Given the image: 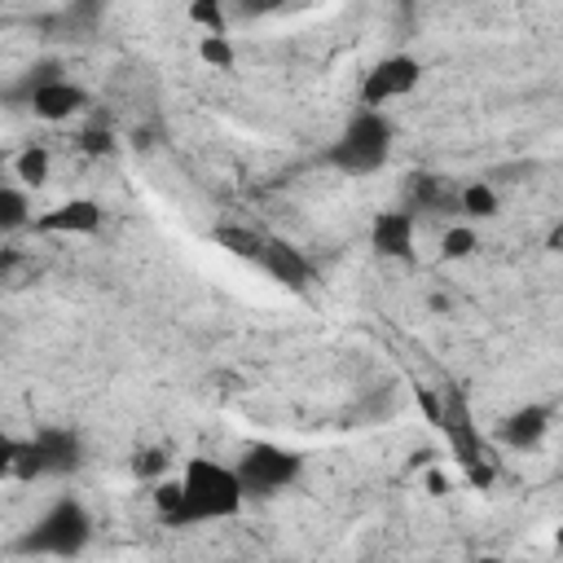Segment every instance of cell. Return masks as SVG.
Returning <instances> with one entry per match:
<instances>
[{"mask_svg": "<svg viewBox=\"0 0 563 563\" xmlns=\"http://www.w3.org/2000/svg\"><path fill=\"white\" fill-rule=\"evenodd\" d=\"M154 501L167 528H198V523L233 519L246 506V493L233 466L211 462V457H189L176 479L158 484Z\"/></svg>", "mask_w": 563, "mask_h": 563, "instance_id": "1", "label": "cell"}, {"mask_svg": "<svg viewBox=\"0 0 563 563\" xmlns=\"http://www.w3.org/2000/svg\"><path fill=\"white\" fill-rule=\"evenodd\" d=\"M391 119L383 110H356L343 132L321 150V163H330L343 176H374L391 154Z\"/></svg>", "mask_w": 563, "mask_h": 563, "instance_id": "2", "label": "cell"}, {"mask_svg": "<svg viewBox=\"0 0 563 563\" xmlns=\"http://www.w3.org/2000/svg\"><path fill=\"white\" fill-rule=\"evenodd\" d=\"M84 466V440L70 427H40L31 440H4V471L18 479L70 475Z\"/></svg>", "mask_w": 563, "mask_h": 563, "instance_id": "3", "label": "cell"}, {"mask_svg": "<svg viewBox=\"0 0 563 563\" xmlns=\"http://www.w3.org/2000/svg\"><path fill=\"white\" fill-rule=\"evenodd\" d=\"M92 541V515L79 497H57L18 541V554H48V559H75Z\"/></svg>", "mask_w": 563, "mask_h": 563, "instance_id": "4", "label": "cell"}, {"mask_svg": "<svg viewBox=\"0 0 563 563\" xmlns=\"http://www.w3.org/2000/svg\"><path fill=\"white\" fill-rule=\"evenodd\" d=\"M233 471H238L246 497H277V493H286L303 475V457L295 449L260 440V444H246V453L238 457Z\"/></svg>", "mask_w": 563, "mask_h": 563, "instance_id": "5", "label": "cell"}, {"mask_svg": "<svg viewBox=\"0 0 563 563\" xmlns=\"http://www.w3.org/2000/svg\"><path fill=\"white\" fill-rule=\"evenodd\" d=\"M418 84H422V62L413 53H387L361 79V110H378L396 97H409Z\"/></svg>", "mask_w": 563, "mask_h": 563, "instance_id": "6", "label": "cell"}, {"mask_svg": "<svg viewBox=\"0 0 563 563\" xmlns=\"http://www.w3.org/2000/svg\"><path fill=\"white\" fill-rule=\"evenodd\" d=\"M440 427L449 431L453 453H457V462L466 466V475H471L475 484H488V479H493V466L484 462V444H479V431H475V422H471V405H466L462 391H449V396H444Z\"/></svg>", "mask_w": 563, "mask_h": 563, "instance_id": "7", "label": "cell"}, {"mask_svg": "<svg viewBox=\"0 0 563 563\" xmlns=\"http://www.w3.org/2000/svg\"><path fill=\"white\" fill-rule=\"evenodd\" d=\"M260 268H264L273 282H282L286 290H295V295H303L308 282H312V260H308L295 242H286V238H264Z\"/></svg>", "mask_w": 563, "mask_h": 563, "instance_id": "8", "label": "cell"}, {"mask_svg": "<svg viewBox=\"0 0 563 563\" xmlns=\"http://www.w3.org/2000/svg\"><path fill=\"white\" fill-rule=\"evenodd\" d=\"M413 233H418L413 211H378L369 224V246L383 260H413Z\"/></svg>", "mask_w": 563, "mask_h": 563, "instance_id": "9", "label": "cell"}, {"mask_svg": "<svg viewBox=\"0 0 563 563\" xmlns=\"http://www.w3.org/2000/svg\"><path fill=\"white\" fill-rule=\"evenodd\" d=\"M550 422H554V409L550 405H519L515 413H506V422L497 427V435H501L506 449L528 453V449H537L545 440Z\"/></svg>", "mask_w": 563, "mask_h": 563, "instance_id": "10", "label": "cell"}, {"mask_svg": "<svg viewBox=\"0 0 563 563\" xmlns=\"http://www.w3.org/2000/svg\"><path fill=\"white\" fill-rule=\"evenodd\" d=\"M97 229H101V207L92 198H70L35 216V233H97Z\"/></svg>", "mask_w": 563, "mask_h": 563, "instance_id": "11", "label": "cell"}, {"mask_svg": "<svg viewBox=\"0 0 563 563\" xmlns=\"http://www.w3.org/2000/svg\"><path fill=\"white\" fill-rule=\"evenodd\" d=\"M40 119H48V123H57V119H70L75 110H84L88 106V92L79 88V84H70L66 75L62 79H53V84H44V88H35L31 92V101H26Z\"/></svg>", "mask_w": 563, "mask_h": 563, "instance_id": "12", "label": "cell"}, {"mask_svg": "<svg viewBox=\"0 0 563 563\" xmlns=\"http://www.w3.org/2000/svg\"><path fill=\"white\" fill-rule=\"evenodd\" d=\"M409 198H413L409 211H427V216H462V211H457V185H449V180L435 176V172H413V180H409Z\"/></svg>", "mask_w": 563, "mask_h": 563, "instance_id": "13", "label": "cell"}, {"mask_svg": "<svg viewBox=\"0 0 563 563\" xmlns=\"http://www.w3.org/2000/svg\"><path fill=\"white\" fill-rule=\"evenodd\" d=\"M497 207H501V198H497V189L488 180L457 185V211H462V220H493Z\"/></svg>", "mask_w": 563, "mask_h": 563, "instance_id": "14", "label": "cell"}, {"mask_svg": "<svg viewBox=\"0 0 563 563\" xmlns=\"http://www.w3.org/2000/svg\"><path fill=\"white\" fill-rule=\"evenodd\" d=\"M22 224H35V216H31V198H26V189L4 185V189H0V229L13 233V229H22Z\"/></svg>", "mask_w": 563, "mask_h": 563, "instance_id": "15", "label": "cell"}, {"mask_svg": "<svg viewBox=\"0 0 563 563\" xmlns=\"http://www.w3.org/2000/svg\"><path fill=\"white\" fill-rule=\"evenodd\" d=\"M216 242H220L224 251H233V255L255 260V264H260V255H264V238L251 233V229H233V224H224V229H216Z\"/></svg>", "mask_w": 563, "mask_h": 563, "instance_id": "16", "label": "cell"}, {"mask_svg": "<svg viewBox=\"0 0 563 563\" xmlns=\"http://www.w3.org/2000/svg\"><path fill=\"white\" fill-rule=\"evenodd\" d=\"M13 172H18L26 185H44V180H48V150H44V145L22 150L18 163H13Z\"/></svg>", "mask_w": 563, "mask_h": 563, "instance_id": "17", "label": "cell"}, {"mask_svg": "<svg viewBox=\"0 0 563 563\" xmlns=\"http://www.w3.org/2000/svg\"><path fill=\"white\" fill-rule=\"evenodd\" d=\"M475 246H479L475 229H471V224H453V229L440 238V260H466Z\"/></svg>", "mask_w": 563, "mask_h": 563, "instance_id": "18", "label": "cell"}, {"mask_svg": "<svg viewBox=\"0 0 563 563\" xmlns=\"http://www.w3.org/2000/svg\"><path fill=\"white\" fill-rule=\"evenodd\" d=\"M198 57H202L207 66H216V70H233V62H238V53H233L229 35H202Z\"/></svg>", "mask_w": 563, "mask_h": 563, "instance_id": "19", "label": "cell"}, {"mask_svg": "<svg viewBox=\"0 0 563 563\" xmlns=\"http://www.w3.org/2000/svg\"><path fill=\"white\" fill-rule=\"evenodd\" d=\"M132 471H136L141 479H154V475H163V471H167V457H163V449H145V453H136Z\"/></svg>", "mask_w": 563, "mask_h": 563, "instance_id": "20", "label": "cell"}, {"mask_svg": "<svg viewBox=\"0 0 563 563\" xmlns=\"http://www.w3.org/2000/svg\"><path fill=\"white\" fill-rule=\"evenodd\" d=\"M189 18H194V22H202V26H207V35H229V31H224V18H220V9H216V4H194V9H189Z\"/></svg>", "mask_w": 563, "mask_h": 563, "instance_id": "21", "label": "cell"}]
</instances>
